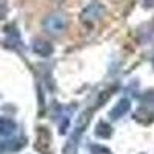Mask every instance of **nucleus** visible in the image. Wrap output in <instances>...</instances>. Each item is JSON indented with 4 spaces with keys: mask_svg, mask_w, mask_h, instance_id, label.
<instances>
[{
    "mask_svg": "<svg viewBox=\"0 0 154 154\" xmlns=\"http://www.w3.org/2000/svg\"><path fill=\"white\" fill-rule=\"evenodd\" d=\"M145 3H146V6H148V8H151V6L154 5V0H145Z\"/></svg>",
    "mask_w": 154,
    "mask_h": 154,
    "instance_id": "obj_3",
    "label": "nucleus"
},
{
    "mask_svg": "<svg viewBox=\"0 0 154 154\" xmlns=\"http://www.w3.org/2000/svg\"><path fill=\"white\" fill-rule=\"evenodd\" d=\"M5 12H6V3L5 0H0V17H3Z\"/></svg>",
    "mask_w": 154,
    "mask_h": 154,
    "instance_id": "obj_2",
    "label": "nucleus"
},
{
    "mask_svg": "<svg viewBox=\"0 0 154 154\" xmlns=\"http://www.w3.org/2000/svg\"><path fill=\"white\" fill-rule=\"evenodd\" d=\"M14 130V123L11 120H0V134H8Z\"/></svg>",
    "mask_w": 154,
    "mask_h": 154,
    "instance_id": "obj_1",
    "label": "nucleus"
},
{
    "mask_svg": "<svg viewBox=\"0 0 154 154\" xmlns=\"http://www.w3.org/2000/svg\"><path fill=\"white\" fill-rule=\"evenodd\" d=\"M54 2H62V0H54Z\"/></svg>",
    "mask_w": 154,
    "mask_h": 154,
    "instance_id": "obj_4",
    "label": "nucleus"
}]
</instances>
